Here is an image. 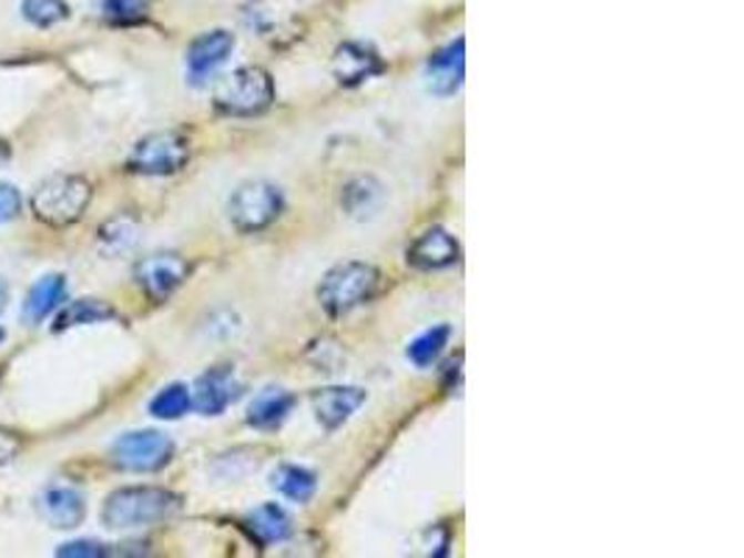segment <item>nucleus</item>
<instances>
[{
	"mask_svg": "<svg viewBox=\"0 0 744 558\" xmlns=\"http://www.w3.org/2000/svg\"><path fill=\"white\" fill-rule=\"evenodd\" d=\"M179 506L182 500L173 491L156 489V486H129L106 497L101 519L112 530L145 528V525L165 523L179 511Z\"/></svg>",
	"mask_w": 744,
	"mask_h": 558,
	"instance_id": "nucleus-1",
	"label": "nucleus"
},
{
	"mask_svg": "<svg viewBox=\"0 0 744 558\" xmlns=\"http://www.w3.org/2000/svg\"><path fill=\"white\" fill-rule=\"evenodd\" d=\"M92 202V184L84 176L59 173L37 184L31 193V213L48 226H70L81 221Z\"/></svg>",
	"mask_w": 744,
	"mask_h": 558,
	"instance_id": "nucleus-2",
	"label": "nucleus"
},
{
	"mask_svg": "<svg viewBox=\"0 0 744 558\" xmlns=\"http://www.w3.org/2000/svg\"><path fill=\"white\" fill-rule=\"evenodd\" d=\"M379 288V271L368 263H351L335 265L327 276L322 280V288H318V302H322L324 311L329 316L340 318L346 313L357 311L360 305H366Z\"/></svg>",
	"mask_w": 744,
	"mask_h": 558,
	"instance_id": "nucleus-3",
	"label": "nucleus"
},
{
	"mask_svg": "<svg viewBox=\"0 0 744 558\" xmlns=\"http://www.w3.org/2000/svg\"><path fill=\"white\" fill-rule=\"evenodd\" d=\"M274 101V81L263 68H241L215 90V106L224 115L252 118L265 112Z\"/></svg>",
	"mask_w": 744,
	"mask_h": 558,
	"instance_id": "nucleus-4",
	"label": "nucleus"
},
{
	"mask_svg": "<svg viewBox=\"0 0 744 558\" xmlns=\"http://www.w3.org/2000/svg\"><path fill=\"white\" fill-rule=\"evenodd\" d=\"M190 160V143L179 132H156L140 140L129 154V171L143 176H171Z\"/></svg>",
	"mask_w": 744,
	"mask_h": 558,
	"instance_id": "nucleus-5",
	"label": "nucleus"
},
{
	"mask_svg": "<svg viewBox=\"0 0 744 558\" xmlns=\"http://www.w3.org/2000/svg\"><path fill=\"white\" fill-rule=\"evenodd\" d=\"M282 213V193L271 182H246L230 199V221L241 232H263Z\"/></svg>",
	"mask_w": 744,
	"mask_h": 558,
	"instance_id": "nucleus-6",
	"label": "nucleus"
},
{
	"mask_svg": "<svg viewBox=\"0 0 744 558\" xmlns=\"http://www.w3.org/2000/svg\"><path fill=\"white\" fill-rule=\"evenodd\" d=\"M173 458V442L160 430L123 433L112 444V460L126 473H156Z\"/></svg>",
	"mask_w": 744,
	"mask_h": 558,
	"instance_id": "nucleus-7",
	"label": "nucleus"
},
{
	"mask_svg": "<svg viewBox=\"0 0 744 558\" xmlns=\"http://www.w3.org/2000/svg\"><path fill=\"white\" fill-rule=\"evenodd\" d=\"M190 265L182 254L173 252H160V254H149L137 263L134 268V280L143 288V294L149 296L151 302H165L179 285L187 280Z\"/></svg>",
	"mask_w": 744,
	"mask_h": 558,
	"instance_id": "nucleus-8",
	"label": "nucleus"
},
{
	"mask_svg": "<svg viewBox=\"0 0 744 558\" xmlns=\"http://www.w3.org/2000/svg\"><path fill=\"white\" fill-rule=\"evenodd\" d=\"M235 51V37L230 31H210L190 42L187 48V75L193 84H204Z\"/></svg>",
	"mask_w": 744,
	"mask_h": 558,
	"instance_id": "nucleus-9",
	"label": "nucleus"
},
{
	"mask_svg": "<svg viewBox=\"0 0 744 558\" xmlns=\"http://www.w3.org/2000/svg\"><path fill=\"white\" fill-rule=\"evenodd\" d=\"M237 397H241V383H237L235 372L218 366L198 377L193 392V405L198 408V414L221 416Z\"/></svg>",
	"mask_w": 744,
	"mask_h": 558,
	"instance_id": "nucleus-10",
	"label": "nucleus"
},
{
	"mask_svg": "<svg viewBox=\"0 0 744 558\" xmlns=\"http://www.w3.org/2000/svg\"><path fill=\"white\" fill-rule=\"evenodd\" d=\"M466 75V42H449L447 48L436 51L427 62V87L436 95H455L463 84Z\"/></svg>",
	"mask_w": 744,
	"mask_h": 558,
	"instance_id": "nucleus-11",
	"label": "nucleus"
},
{
	"mask_svg": "<svg viewBox=\"0 0 744 558\" xmlns=\"http://www.w3.org/2000/svg\"><path fill=\"white\" fill-rule=\"evenodd\" d=\"M383 59L374 48L363 45V42H346L335 51L333 59V73L338 79V84L344 87H355L368 81L371 75L383 73Z\"/></svg>",
	"mask_w": 744,
	"mask_h": 558,
	"instance_id": "nucleus-12",
	"label": "nucleus"
},
{
	"mask_svg": "<svg viewBox=\"0 0 744 558\" xmlns=\"http://www.w3.org/2000/svg\"><path fill=\"white\" fill-rule=\"evenodd\" d=\"M460 246L447 230H427L424 235H418V241L407 248V263L416 265L424 271H438L449 268L452 263H458Z\"/></svg>",
	"mask_w": 744,
	"mask_h": 558,
	"instance_id": "nucleus-13",
	"label": "nucleus"
},
{
	"mask_svg": "<svg viewBox=\"0 0 744 558\" xmlns=\"http://www.w3.org/2000/svg\"><path fill=\"white\" fill-rule=\"evenodd\" d=\"M366 403V392L355 386H333L315 394V416L327 430H335L344 422H349L357 414V408Z\"/></svg>",
	"mask_w": 744,
	"mask_h": 558,
	"instance_id": "nucleus-14",
	"label": "nucleus"
},
{
	"mask_svg": "<svg viewBox=\"0 0 744 558\" xmlns=\"http://www.w3.org/2000/svg\"><path fill=\"white\" fill-rule=\"evenodd\" d=\"M40 508L42 517L57 530L79 528L86 517L84 495L79 489H73V486H51V489H45Z\"/></svg>",
	"mask_w": 744,
	"mask_h": 558,
	"instance_id": "nucleus-15",
	"label": "nucleus"
},
{
	"mask_svg": "<svg viewBox=\"0 0 744 558\" xmlns=\"http://www.w3.org/2000/svg\"><path fill=\"white\" fill-rule=\"evenodd\" d=\"M68 302V280L62 274H45L31 285L23 302V316L29 324H42Z\"/></svg>",
	"mask_w": 744,
	"mask_h": 558,
	"instance_id": "nucleus-16",
	"label": "nucleus"
},
{
	"mask_svg": "<svg viewBox=\"0 0 744 558\" xmlns=\"http://www.w3.org/2000/svg\"><path fill=\"white\" fill-rule=\"evenodd\" d=\"M291 408H293L291 394L282 392V388H265V392L257 394L254 403L248 405V425L268 430V427L282 425V422L287 419V414H291Z\"/></svg>",
	"mask_w": 744,
	"mask_h": 558,
	"instance_id": "nucleus-17",
	"label": "nucleus"
},
{
	"mask_svg": "<svg viewBox=\"0 0 744 558\" xmlns=\"http://www.w3.org/2000/svg\"><path fill=\"white\" fill-rule=\"evenodd\" d=\"M115 318V311H112L106 302L101 300H75L70 302L68 307H59L57 324H53V333H64V329L73 327H86V324H101Z\"/></svg>",
	"mask_w": 744,
	"mask_h": 558,
	"instance_id": "nucleus-18",
	"label": "nucleus"
},
{
	"mask_svg": "<svg viewBox=\"0 0 744 558\" xmlns=\"http://www.w3.org/2000/svg\"><path fill=\"white\" fill-rule=\"evenodd\" d=\"M274 489L293 503H309L315 489H318V480L309 469L287 464V467H279L274 473Z\"/></svg>",
	"mask_w": 744,
	"mask_h": 558,
	"instance_id": "nucleus-19",
	"label": "nucleus"
},
{
	"mask_svg": "<svg viewBox=\"0 0 744 558\" xmlns=\"http://www.w3.org/2000/svg\"><path fill=\"white\" fill-rule=\"evenodd\" d=\"M248 525H252V534L257 536L263 545H274V541L287 539V534H291V517H287L279 506H274V503L259 506L257 511L248 517Z\"/></svg>",
	"mask_w": 744,
	"mask_h": 558,
	"instance_id": "nucleus-20",
	"label": "nucleus"
},
{
	"mask_svg": "<svg viewBox=\"0 0 744 558\" xmlns=\"http://www.w3.org/2000/svg\"><path fill=\"white\" fill-rule=\"evenodd\" d=\"M190 408H193V394H190V388L182 386V383L165 386L154 399H151V405H149L151 416L165 419V422L182 419Z\"/></svg>",
	"mask_w": 744,
	"mask_h": 558,
	"instance_id": "nucleus-21",
	"label": "nucleus"
},
{
	"mask_svg": "<svg viewBox=\"0 0 744 558\" xmlns=\"http://www.w3.org/2000/svg\"><path fill=\"white\" fill-rule=\"evenodd\" d=\"M449 335H452V329H449L447 324L427 329V333L418 335L416 341H410V346H407V357H410L418 368L432 366V363L438 361V355L444 352V346L449 344Z\"/></svg>",
	"mask_w": 744,
	"mask_h": 558,
	"instance_id": "nucleus-22",
	"label": "nucleus"
},
{
	"mask_svg": "<svg viewBox=\"0 0 744 558\" xmlns=\"http://www.w3.org/2000/svg\"><path fill=\"white\" fill-rule=\"evenodd\" d=\"M383 202V187L374 179H357L344 191V204L351 215H371Z\"/></svg>",
	"mask_w": 744,
	"mask_h": 558,
	"instance_id": "nucleus-23",
	"label": "nucleus"
},
{
	"mask_svg": "<svg viewBox=\"0 0 744 558\" xmlns=\"http://www.w3.org/2000/svg\"><path fill=\"white\" fill-rule=\"evenodd\" d=\"M20 12L37 29H51V26H59L70 18V7L64 0H23Z\"/></svg>",
	"mask_w": 744,
	"mask_h": 558,
	"instance_id": "nucleus-24",
	"label": "nucleus"
},
{
	"mask_svg": "<svg viewBox=\"0 0 744 558\" xmlns=\"http://www.w3.org/2000/svg\"><path fill=\"white\" fill-rule=\"evenodd\" d=\"M149 0H101L103 18L112 23H134V20L145 18Z\"/></svg>",
	"mask_w": 744,
	"mask_h": 558,
	"instance_id": "nucleus-25",
	"label": "nucleus"
},
{
	"mask_svg": "<svg viewBox=\"0 0 744 558\" xmlns=\"http://www.w3.org/2000/svg\"><path fill=\"white\" fill-rule=\"evenodd\" d=\"M23 213V196L12 184H0V224L14 221Z\"/></svg>",
	"mask_w": 744,
	"mask_h": 558,
	"instance_id": "nucleus-26",
	"label": "nucleus"
},
{
	"mask_svg": "<svg viewBox=\"0 0 744 558\" xmlns=\"http://www.w3.org/2000/svg\"><path fill=\"white\" fill-rule=\"evenodd\" d=\"M106 545H101V541H90V539H79V541H68V545H62L57 550V556H68V558H98V556H106Z\"/></svg>",
	"mask_w": 744,
	"mask_h": 558,
	"instance_id": "nucleus-27",
	"label": "nucleus"
},
{
	"mask_svg": "<svg viewBox=\"0 0 744 558\" xmlns=\"http://www.w3.org/2000/svg\"><path fill=\"white\" fill-rule=\"evenodd\" d=\"M20 449H23V442H20L14 433L0 430V467H3V464H9V460H12L14 455L20 453Z\"/></svg>",
	"mask_w": 744,
	"mask_h": 558,
	"instance_id": "nucleus-28",
	"label": "nucleus"
},
{
	"mask_svg": "<svg viewBox=\"0 0 744 558\" xmlns=\"http://www.w3.org/2000/svg\"><path fill=\"white\" fill-rule=\"evenodd\" d=\"M7 302H9V285L3 283V276H0V313L7 311Z\"/></svg>",
	"mask_w": 744,
	"mask_h": 558,
	"instance_id": "nucleus-29",
	"label": "nucleus"
},
{
	"mask_svg": "<svg viewBox=\"0 0 744 558\" xmlns=\"http://www.w3.org/2000/svg\"><path fill=\"white\" fill-rule=\"evenodd\" d=\"M0 341H3V329H0Z\"/></svg>",
	"mask_w": 744,
	"mask_h": 558,
	"instance_id": "nucleus-30",
	"label": "nucleus"
}]
</instances>
